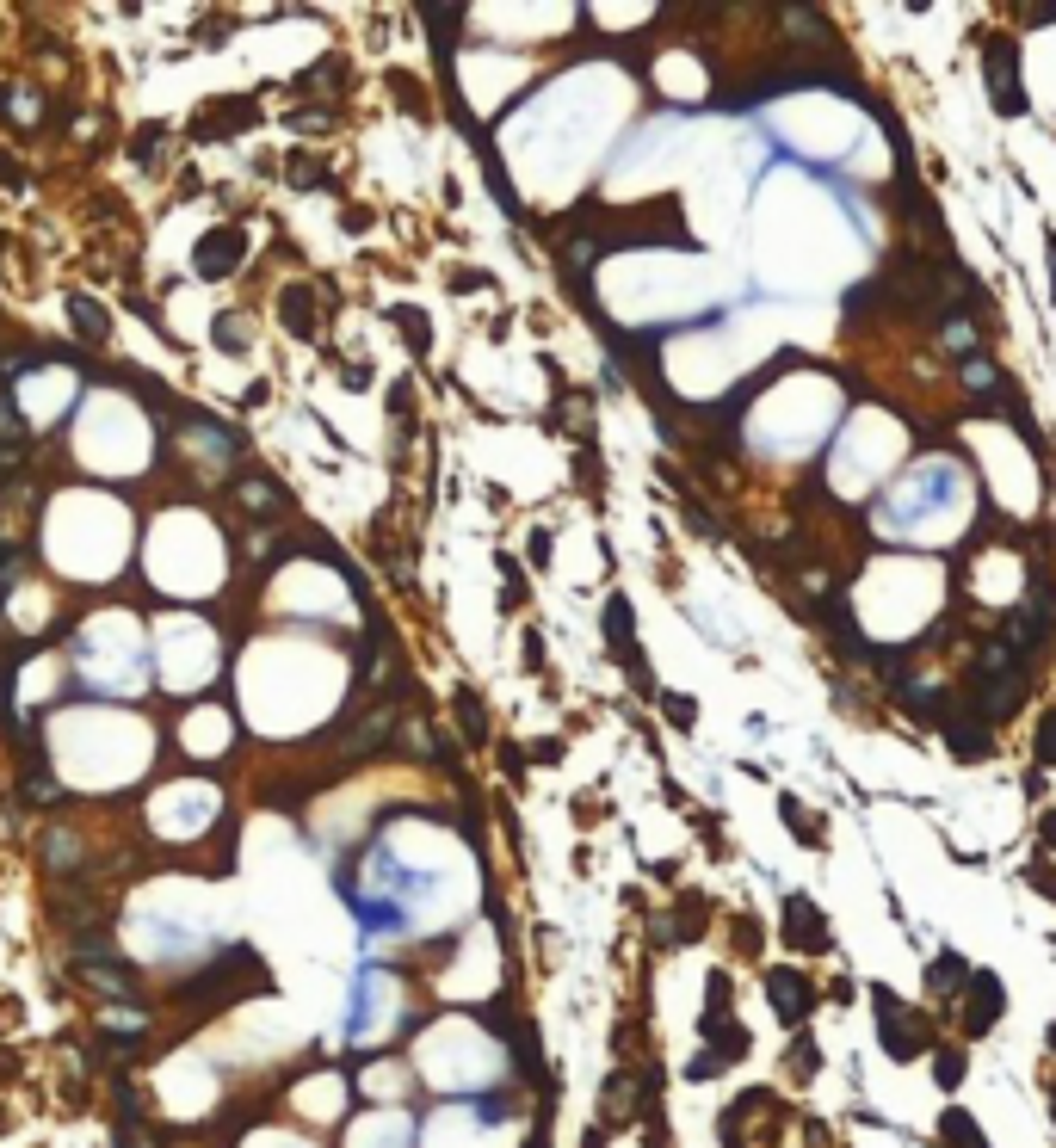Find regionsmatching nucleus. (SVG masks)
Wrapping results in <instances>:
<instances>
[{
    "label": "nucleus",
    "instance_id": "nucleus-1",
    "mask_svg": "<svg viewBox=\"0 0 1056 1148\" xmlns=\"http://www.w3.org/2000/svg\"><path fill=\"white\" fill-rule=\"evenodd\" d=\"M871 1001H878V1019H883V1050H890L896 1062H914V1056L933 1043V1037H927V1019H920V1012H909L890 988H871Z\"/></svg>",
    "mask_w": 1056,
    "mask_h": 1148
},
{
    "label": "nucleus",
    "instance_id": "nucleus-2",
    "mask_svg": "<svg viewBox=\"0 0 1056 1148\" xmlns=\"http://www.w3.org/2000/svg\"><path fill=\"white\" fill-rule=\"evenodd\" d=\"M982 62H988V93H995V112H1001V117H1019V112H1026V93H1019L1013 44H1008V38H988V44H982Z\"/></svg>",
    "mask_w": 1056,
    "mask_h": 1148
},
{
    "label": "nucleus",
    "instance_id": "nucleus-3",
    "mask_svg": "<svg viewBox=\"0 0 1056 1148\" xmlns=\"http://www.w3.org/2000/svg\"><path fill=\"white\" fill-rule=\"evenodd\" d=\"M784 939H791L797 951H828V920H821V908L810 896L784 902Z\"/></svg>",
    "mask_w": 1056,
    "mask_h": 1148
},
{
    "label": "nucleus",
    "instance_id": "nucleus-4",
    "mask_svg": "<svg viewBox=\"0 0 1056 1148\" xmlns=\"http://www.w3.org/2000/svg\"><path fill=\"white\" fill-rule=\"evenodd\" d=\"M1001 1019V982L995 975H970L964 982V1037H982Z\"/></svg>",
    "mask_w": 1056,
    "mask_h": 1148
},
{
    "label": "nucleus",
    "instance_id": "nucleus-5",
    "mask_svg": "<svg viewBox=\"0 0 1056 1148\" xmlns=\"http://www.w3.org/2000/svg\"><path fill=\"white\" fill-rule=\"evenodd\" d=\"M766 994H773V1006H779V1019H803V1012L816 1006V982H803L797 970H773L766 975Z\"/></svg>",
    "mask_w": 1056,
    "mask_h": 1148
},
{
    "label": "nucleus",
    "instance_id": "nucleus-6",
    "mask_svg": "<svg viewBox=\"0 0 1056 1148\" xmlns=\"http://www.w3.org/2000/svg\"><path fill=\"white\" fill-rule=\"evenodd\" d=\"M606 636H612V654L630 667V680L649 686V667H643V654H636V643H630V605H624V599L606 605Z\"/></svg>",
    "mask_w": 1056,
    "mask_h": 1148
},
{
    "label": "nucleus",
    "instance_id": "nucleus-7",
    "mask_svg": "<svg viewBox=\"0 0 1056 1148\" xmlns=\"http://www.w3.org/2000/svg\"><path fill=\"white\" fill-rule=\"evenodd\" d=\"M25 451H31V438H25V420L0 401V482H13L19 476V463H25Z\"/></svg>",
    "mask_w": 1056,
    "mask_h": 1148
},
{
    "label": "nucleus",
    "instance_id": "nucleus-8",
    "mask_svg": "<svg viewBox=\"0 0 1056 1148\" xmlns=\"http://www.w3.org/2000/svg\"><path fill=\"white\" fill-rule=\"evenodd\" d=\"M241 253H247L241 235H235V229H216V235H205V247H198V272H205V278H223L229 266L241 260Z\"/></svg>",
    "mask_w": 1056,
    "mask_h": 1148
},
{
    "label": "nucleus",
    "instance_id": "nucleus-9",
    "mask_svg": "<svg viewBox=\"0 0 1056 1148\" xmlns=\"http://www.w3.org/2000/svg\"><path fill=\"white\" fill-rule=\"evenodd\" d=\"M284 328H297V340H315V291L309 284L284 291Z\"/></svg>",
    "mask_w": 1056,
    "mask_h": 1148
},
{
    "label": "nucleus",
    "instance_id": "nucleus-10",
    "mask_svg": "<svg viewBox=\"0 0 1056 1148\" xmlns=\"http://www.w3.org/2000/svg\"><path fill=\"white\" fill-rule=\"evenodd\" d=\"M939 1136H945V1148H988V1142L976 1136V1118H970V1111H958V1105L939 1118Z\"/></svg>",
    "mask_w": 1056,
    "mask_h": 1148
},
{
    "label": "nucleus",
    "instance_id": "nucleus-11",
    "mask_svg": "<svg viewBox=\"0 0 1056 1148\" xmlns=\"http://www.w3.org/2000/svg\"><path fill=\"white\" fill-rule=\"evenodd\" d=\"M87 975H93V988L112 994V1001H137V982H130L124 964H93V957H87Z\"/></svg>",
    "mask_w": 1056,
    "mask_h": 1148
},
{
    "label": "nucleus",
    "instance_id": "nucleus-12",
    "mask_svg": "<svg viewBox=\"0 0 1056 1148\" xmlns=\"http://www.w3.org/2000/svg\"><path fill=\"white\" fill-rule=\"evenodd\" d=\"M69 315H75V328L87 334V340H106V328H112V322H106V309H99L87 291H75V297H69Z\"/></svg>",
    "mask_w": 1056,
    "mask_h": 1148
},
{
    "label": "nucleus",
    "instance_id": "nucleus-13",
    "mask_svg": "<svg viewBox=\"0 0 1056 1148\" xmlns=\"http://www.w3.org/2000/svg\"><path fill=\"white\" fill-rule=\"evenodd\" d=\"M927 982H933L939 994H958V988H964V957H958V951H945V957H933V970H927Z\"/></svg>",
    "mask_w": 1056,
    "mask_h": 1148
},
{
    "label": "nucleus",
    "instance_id": "nucleus-14",
    "mask_svg": "<svg viewBox=\"0 0 1056 1148\" xmlns=\"http://www.w3.org/2000/svg\"><path fill=\"white\" fill-rule=\"evenodd\" d=\"M951 753H958V759H988L982 722H951Z\"/></svg>",
    "mask_w": 1056,
    "mask_h": 1148
},
{
    "label": "nucleus",
    "instance_id": "nucleus-15",
    "mask_svg": "<svg viewBox=\"0 0 1056 1148\" xmlns=\"http://www.w3.org/2000/svg\"><path fill=\"white\" fill-rule=\"evenodd\" d=\"M235 124H254V106H223L198 124V137H216V130H235Z\"/></svg>",
    "mask_w": 1056,
    "mask_h": 1148
},
{
    "label": "nucleus",
    "instance_id": "nucleus-16",
    "mask_svg": "<svg viewBox=\"0 0 1056 1148\" xmlns=\"http://www.w3.org/2000/svg\"><path fill=\"white\" fill-rule=\"evenodd\" d=\"M779 809H784V821L797 827V840H803V846H816V840H821V821H810V815H803V803H797V797H784Z\"/></svg>",
    "mask_w": 1056,
    "mask_h": 1148
},
{
    "label": "nucleus",
    "instance_id": "nucleus-17",
    "mask_svg": "<svg viewBox=\"0 0 1056 1148\" xmlns=\"http://www.w3.org/2000/svg\"><path fill=\"white\" fill-rule=\"evenodd\" d=\"M729 1001H735L729 975H711V994H704V1025H711V1019H723V1012H729Z\"/></svg>",
    "mask_w": 1056,
    "mask_h": 1148
},
{
    "label": "nucleus",
    "instance_id": "nucleus-18",
    "mask_svg": "<svg viewBox=\"0 0 1056 1148\" xmlns=\"http://www.w3.org/2000/svg\"><path fill=\"white\" fill-rule=\"evenodd\" d=\"M458 717H464L469 741H489V722H482V704H476V691H458Z\"/></svg>",
    "mask_w": 1056,
    "mask_h": 1148
},
{
    "label": "nucleus",
    "instance_id": "nucleus-19",
    "mask_svg": "<svg viewBox=\"0 0 1056 1148\" xmlns=\"http://www.w3.org/2000/svg\"><path fill=\"white\" fill-rule=\"evenodd\" d=\"M630 1100H636V1087H630V1074H618L612 1087H606V1118H630Z\"/></svg>",
    "mask_w": 1056,
    "mask_h": 1148
},
{
    "label": "nucleus",
    "instance_id": "nucleus-20",
    "mask_svg": "<svg viewBox=\"0 0 1056 1148\" xmlns=\"http://www.w3.org/2000/svg\"><path fill=\"white\" fill-rule=\"evenodd\" d=\"M390 322L408 328V346H414V352H427V315H421V309H390Z\"/></svg>",
    "mask_w": 1056,
    "mask_h": 1148
},
{
    "label": "nucleus",
    "instance_id": "nucleus-21",
    "mask_svg": "<svg viewBox=\"0 0 1056 1148\" xmlns=\"http://www.w3.org/2000/svg\"><path fill=\"white\" fill-rule=\"evenodd\" d=\"M945 346L964 352V359H976V328H970V322H945Z\"/></svg>",
    "mask_w": 1056,
    "mask_h": 1148
},
{
    "label": "nucleus",
    "instance_id": "nucleus-22",
    "mask_svg": "<svg viewBox=\"0 0 1056 1148\" xmlns=\"http://www.w3.org/2000/svg\"><path fill=\"white\" fill-rule=\"evenodd\" d=\"M958 1080H964V1056L945 1043V1050H939V1087H958Z\"/></svg>",
    "mask_w": 1056,
    "mask_h": 1148
},
{
    "label": "nucleus",
    "instance_id": "nucleus-23",
    "mask_svg": "<svg viewBox=\"0 0 1056 1148\" xmlns=\"http://www.w3.org/2000/svg\"><path fill=\"white\" fill-rule=\"evenodd\" d=\"M1038 766H1056V711L1044 717V729H1038Z\"/></svg>",
    "mask_w": 1056,
    "mask_h": 1148
},
{
    "label": "nucleus",
    "instance_id": "nucleus-24",
    "mask_svg": "<svg viewBox=\"0 0 1056 1148\" xmlns=\"http://www.w3.org/2000/svg\"><path fill=\"white\" fill-rule=\"evenodd\" d=\"M791 1068H797V1074H810V1068H821V1050H816V1043H810V1037H797V1050H791Z\"/></svg>",
    "mask_w": 1056,
    "mask_h": 1148
},
{
    "label": "nucleus",
    "instance_id": "nucleus-25",
    "mask_svg": "<svg viewBox=\"0 0 1056 1148\" xmlns=\"http://www.w3.org/2000/svg\"><path fill=\"white\" fill-rule=\"evenodd\" d=\"M1032 883H1038L1044 902H1056V865H1032Z\"/></svg>",
    "mask_w": 1056,
    "mask_h": 1148
},
{
    "label": "nucleus",
    "instance_id": "nucleus-26",
    "mask_svg": "<svg viewBox=\"0 0 1056 1148\" xmlns=\"http://www.w3.org/2000/svg\"><path fill=\"white\" fill-rule=\"evenodd\" d=\"M216 334H223V352H241V322H235V315H223Z\"/></svg>",
    "mask_w": 1056,
    "mask_h": 1148
},
{
    "label": "nucleus",
    "instance_id": "nucleus-27",
    "mask_svg": "<svg viewBox=\"0 0 1056 1148\" xmlns=\"http://www.w3.org/2000/svg\"><path fill=\"white\" fill-rule=\"evenodd\" d=\"M1044 846H1056V809L1044 815Z\"/></svg>",
    "mask_w": 1056,
    "mask_h": 1148
},
{
    "label": "nucleus",
    "instance_id": "nucleus-28",
    "mask_svg": "<svg viewBox=\"0 0 1056 1148\" xmlns=\"http://www.w3.org/2000/svg\"><path fill=\"white\" fill-rule=\"evenodd\" d=\"M1050 284H1056V247H1050Z\"/></svg>",
    "mask_w": 1056,
    "mask_h": 1148
},
{
    "label": "nucleus",
    "instance_id": "nucleus-29",
    "mask_svg": "<svg viewBox=\"0 0 1056 1148\" xmlns=\"http://www.w3.org/2000/svg\"><path fill=\"white\" fill-rule=\"evenodd\" d=\"M1050 1111H1056V1093H1050Z\"/></svg>",
    "mask_w": 1056,
    "mask_h": 1148
}]
</instances>
